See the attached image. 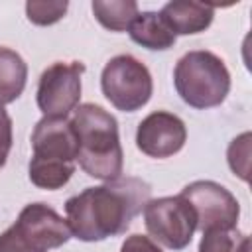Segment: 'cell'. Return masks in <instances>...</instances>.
I'll return each mask as SVG.
<instances>
[{
	"instance_id": "cell-19",
	"label": "cell",
	"mask_w": 252,
	"mask_h": 252,
	"mask_svg": "<svg viewBox=\"0 0 252 252\" xmlns=\"http://www.w3.org/2000/svg\"><path fill=\"white\" fill-rule=\"evenodd\" d=\"M12 150V118L0 104V167H4Z\"/></svg>"
},
{
	"instance_id": "cell-1",
	"label": "cell",
	"mask_w": 252,
	"mask_h": 252,
	"mask_svg": "<svg viewBox=\"0 0 252 252\" xmlns=\"http://www.w3.org/2000/svg\"><path fill=\"white\" fill-rule=\"evenodd\" d=\"M150 197L152 187L138 177H118L98 187H87L65 203L71 234L83 242L122 234Z\"/></svg>"
},
{
	"instance_id": "cell-13",
	"label": "cell",
	"mask_w": 252,
	"mask_h": 252,
	"mask_svg": "<svg viewBox=\"0 0 252 252\" xmlns=\"http://www.w3.org/2000/svg\"><path fill=\"white\" fill-rule=\"evenodd\" d=\"M28 65L20 53L0 45V104L14 102L26 89Z\"/></svg>"
},
{
	"instance_id": "cell-9",
	"label": "cell",
	"mask_w": 252,
	"mask_h": 252,
	"mask_svg": "<svg viewBox=\"0 0 252 252\" xmlns=\"http://www.w3.org/2000/svg\"><path fill=\"white\" fill-rule=\"evenodd\" d=\"M12 226L30 246H33L39 252L59 248L73 236L67 219H63L55 209H51L45 203L26 205Z\"/></svg>"
},
{
	"instance_id": "cell-12",
	"label": "cell",
	"mask_w": 252,
	"mask_h": 252,
	"mask_svg": "<svg viewBox=\"0 0 252 252\" xmlns=\"http://www.w3.org/2000/svg\"><path fill=\"white\" fill-rule=\"evenodd\" d=\"M128 33L134 43L154 51L169 49L175 43V33L163 22L159 12H138L128 28Z\"/></svg>"
},
{
	"instance_id": "cell-3",
	"label": "cell",
	"mask_w": 252,
	"mask_h": 252,
	"mask_svg": "<svg viewBox=\"0 0 252 252\" xmlns=\"http://www.w3.org/2000/svg\"><path fill=\"white\" fill-rule=\"evenodd\" d=\"M32 150L28 175L35 187L47 191L61 189L75 173L77 136L71 120L43 116L33 126Z\"/></svg>"
},
{
	"instance_id": "cell-6",
	"label": "cell",
	"mask_w": 252,
	"mask_h": 252,
	"mask_svg": "<svg viewBox=\"0 0 252 252\" xmlns=\"http://www.w3.org/2000/svg\"><path fill=\"white\" fill-rule=\"evenodd\" d=\"M144 224L150 236L169 250H183L189 246L197 230V217L193 207L181 197L150 199L144 207Z\"/></svg>"
},
{
	"instance_id": "cell-17",
	"label": "cell",
	"mask_w": 252,
	"mask_h": 252,
	"mask_svg": "<svg viewBox=\"0 0 252 252\" xmlns=\"http://www.w3.org/2000/svg\"><path fill=\"white\" fill-rule=\"evenodd\" d=\"M250 140H252V134L242 132L230 142L226 150L228 165L232 173L238 175L242 181H248V173H250Z\"/></svg>"
},
{
	"instance_id": "cell-15",
	"label": "cell",
	"mask_w": 252,
	"mask_h": 252,
	"mask_svg": "<svg viewBox=\"0 0 252 252\" xmlns=\"http://www.w3.org/2000/svg\"><path fill=\"white\" fill-rule=\"evenodd\" d=\"M199 252H250V236L242 234L236 226L205 230Z\"/></svg>"
},
{
	"instance_id": "cell-14",
	"label": "cell",
	"mask_w": 252,
	"mask_h": 252,
	"mask_svg": "<svg viewBox=\"0 0 252 252\" xmlns=\"http://www.w3.org/2000/svg\"><path fill=\"white\" fill-rule=\"evenodd\" d=\"M96 22L110 32H124L138 16L134 0H94L91 4Z\"/></svg>"
},
{
	"instance_id": "cell-5",
	"label": "cell",
	"mask_w": 252,
	"mask_h": 252,
	"mask_svg": "<svg viewBox=\"0 0 252 252\" xmlns=\"http://www.w3.org/2000/svg\"><path fill=\"white\" fill-rule=\"evenodd\" d=\"M100 89L114 108L122 112H136L152 98L154 81L140 59L130 53H122L104 65L100 73Z\"/></svg>"
},
{
	"instance_id": "cell-7",
	"label": "cell",
	"mask_w": 252,
	"mask_h": 252,
	"mask_svg": "<svg viewBox=\"0 0 252 252\" xmlns=\"http://www.w3.org/2000/svg\"><path fill=\"white\" fill-rule=\"evenodd\" d=\"M83 73L81 61H55L41 73L35 100L43 116L67 118L79 106Z\"/></svg>"
},
{
	"instance_id": "cell-10",
	"label": "cell",
	"mask_w": 252,
	"mask_h": 252,
	"mask_svg": "<svg viewBox=\"0 0 252 252\" xmlns=\"http://www.w3.org/2000/svg\"><path fill=\"white\" fill-rule=\"evenodd\" d=\"M187 140V128L185 122L165 110H156L148 114L136 130V146L142 154L150 158H171L177 154Z\"/></svg>"
},
{
	"instance_id": "cell-4",
	"label": "cell",
	"mask_w": 252,
	"mask_h": 252,
	"mask_svg": "<svg viewBox=\"0 0 252 252\" xmlns=\"http://www.w3.org/2000/svg\"><path fill=\"white\" fill-rule=\"evenodd\" d=\"M173 85L185 104L205 110L219 106L226 98L230 91V73L219 55L195 49L177 61Z\"/></svg>"
},
{
	"instance_id": "cell-2",
	"label": "cell",
	"mask_w": 252,
	"mask_h": 252,
	"mask_svg": "<svg viewBox=\"0 0 252 252\" xmlns=\"http://www.w3.org/2000/svg\"><path fill=\"white\" fill-rule=\"evenodd\" d=\"M71 126L77 136V161L81 169L100 181L122 177L124 154L116 118L102 106L85 102L73 110Z\"/></svg>"
},
{
	"instance_id": "cell-18",
	"label": "cell",
	"mask_w": 252,
	"mask_h": 252,
	"mask_svg": "<svg viewBox=\"0 0 252 252\" xmlns=\"http://www.w3.org/2000/svg\"><path fill=\"white\" fill-rule=\"evenodd\" d=\"M0 252H39V250H35L33 246H30L20 236V232L14 226H10V228H6L0 234Z\"/></svg>"
},
{
	"instance_id": "cell-16",
	"label": "cell",
	"mask_w": 252,
	"mask_h": 252,
	"mask_svg": "<svg viewBox=\"0 0 252 252\" xmlns=\"http://www.w3.org/2000/svg\"><path fill=\"white\" fill-rule=\"evenodd\" d=\"M67 0H30L26 2L28 20L35 26H51L67 14Z\"/></svg>"
},
{
	"instance_id": "cell-11",
	"label": "cell",
	"mask_w": 252,
	"mask_h": 252,
	"mask_svg": "<svg viewBox=\"0 0 252 252\" xmlns=\"http://www.w3.org/2000/svg\"><path fill=\"white\" fill-rule=\"evenodd\" d=\"M159 16L169 26V30L177 35H191L205 32L215 18V6L203 2H187V0H173L167 2Z\"/></svg>"
},
{
	"instance_id": "cell-20",
	"label": "cell",
	"mask_w": 252,
	"mask_h": 252,
	"mask_svg": "<svg viewBox=\"0 0 252 252\" xmlns=\"http://www.w3.org/2000/svg\"><path fill=\"white\" fill-rule=\"evenodd\" d=\"M120 252H163L150 236L144 234H130L120 246Z\"/></svg>"
},
{
	"instance_id": "cell-8",
	"label": "cell",
	"mask_w": 252,
	"mask_h": 252,
	"mask_svg": "<svg viewBox=\"0 0 252 252\" xmlns=\"http://www.w3.org/2000/svg\"><path fill=\"white\" fill-rule=\"evenodd\" d=\"M195 211L197 228L201 232L213 228H234L240 217L236 197L220 183L199 179L185 185L179 193Z\"/></svg>"
}]
</instances>
